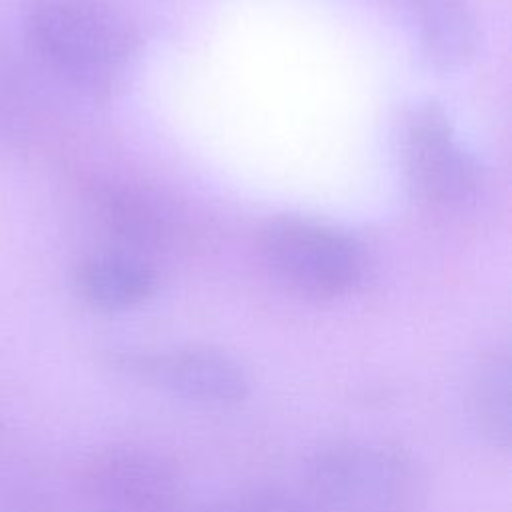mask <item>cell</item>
<instances>
[{
    "label": "cell",
    "instance_id": "cell-1",
    "mask_svg": "<svg viewBox=\"0 0 512 512\" xmlns=\"http://www.w3.org/2000/svg\"><path fill=\"white\" fill-rule=\"evenodd\" d=\"M24 36L52 76L90 94L112 88L132 54L128 26L98 0H32Z\"/></svg>",
    "mask_w": 512,
    "mask_h": 512
},
{
    "label": "cell",
    "instance_id": "cell-2",
    "mask_svg": "<svg viewBox=\"0 0 512 512\" xmlns=\"http://www.w3.org/2000/svg\"><path fill=\"white\" fill-rule=\"evenodd\" d=\"M306 488L322 512H416L424 478L398 444L338 438L320 444L304 464Z\"/></svg>",
    "mask_w": 512,
    "mask_h": 512
},
{
    "label": "cell",
    "instance_id": "cell-3",
    "mask_svg": "<svg viewBox=\"0 0 512 512\" xmlns=\"http://www.w3.org/2000/svg\"><path fill=\"white\" fill-rule=\"evenodd\" d=\"M260 252L288 288L332 298L354 288L364 274L362 246L336 226L308 218H276L260 234Z\"/></svg>",
    "mask_w": 512,
    "mask_h": 512
},
{
    "label": "cell",
    "instance_id": "cell-4",
    "mask_svg": "<svg viewBox=\"0 0 512 512\" xmlns=\"http://www.w3.org/2000/svg\"><path fill=\"white\" fill-rule=\"evenodd\" d=\"M110 364L124 376L202 408H228L246 400L250 378L244 366L212 346L166 350H114Z\"/></svg>",
    "mask_w": 512,
    "mask_h": 512
},
{
    "label": "cell",
    "instance_id": "cell-5",
    "mask_svg": "<svg viewBox=\"0 0 512 512\" xmlns=\"http://www.w3.org/2000/svg\"><path fill=\"white\" fill-rule=\"evenodd\" d=\"M80 488L96 512H172L182 498V476L154 448L112 444L84 462Z\"/></svg>",
    "mask_w": 512,
    "mask_h": 512
},
{
    "label": "cell",
    "instance_id": "cell-6",
    "mask_svg": "<svg viewBox=\"0 0 512 512\" xmlns=\"http://www.w3.org/2000/svg\"><path fill=\"white\" fill-rule=\"evenodd\" d=\"M402 152L408 180L422 200L438 208H464L478 198L482 170L436 104L416 106L406 116Z\"/></svg>",
    "mask_w": 512,
    "mask_h": 512
},
{
    "label": "cell",
    "instance_id": "cell-7",
    "mask_svg": "<svg viewBox=\"0 0 512 512\" xmlns=\"http://www.w3.org/2000/svg\"><path fill=\"white\" fill-rule=\"evenodd\" d=\"M74 284L88 306L102 312H122L152 296L156 272L134 252L98 250L80 260Z\"/></svg>",
    "mask_w": 512,
    "mask_h": 512
},
{
    "label": "cell",
    "instance_id": "cell-8",
    "mask_svg": "<svg viewBox=\"0 0 512 512\" xmlns=\"http://www.w3.org/2000/svg\"><path fill=\"white\" fill-rule=\"evenodd\" d=\"M414 38L426 62L450 72L466 66L478 46V28L466 0H406Z\"/></svg>",
    "mask_w": 512,
    "mask_h": 512
},
{
    "label": "cell",
    "instance_id": "cell-9",
    "mask_svg": "<svg viewBox=\"0 0 512 512\" xmlns=\"http://www.w3.org/2000/svg\"><path fill=\"white\" fill-rule=\"evenodd\" d=\"M470 418L482 438L494 448L510 444V360L492 352L474 368L468 388Z\"/></svg>",
    "mask_w": 512,
    "mask_h": 512
},
{
    "label": "cell",
    "instance_id": "cell-10",
    "mask_svg": "<svg viewBox=\"0 0 512 512\" xmlns=\"http://www.w3.org/2000/svg\"><path fill=\"white\" fill-rule=\"evenodd\" d=\"M218 512H322L310 498L278 486H252L230 496Z\"/></svg>",
    "mask_w": 512,
    "mask_h": 512
}]
</instances>
